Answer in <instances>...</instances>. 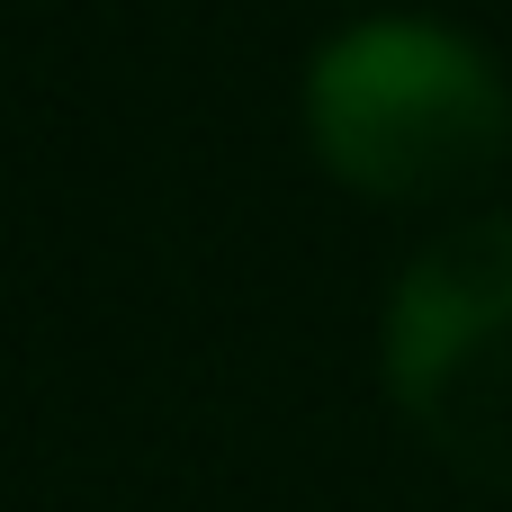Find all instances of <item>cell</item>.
<instances>
[{
	"mask_svg": "<svg viewBox=\"0 0 512 512\" xmlns=\"http://www.w3.org/2000/svg\"><path fill=\"white\" fill-rule=\"evenodd\" d=\"M387 387L423 450L512 495V225L477 216L423 243L387 297Z\"/></svg>",
	"mask_w": 512,
	"mask_h": 512,
	"instance_id": "2",
	"label": "cell"
},
{
	"mask_svg": "<svg viewBox=\"0 0 512 512\" xmlns=\"http://www.w3.org/2000/svg\"><path fill=\"white\" fill-rule=\"evenodd\" d=\"M306 135L360 198H450L512 135L504 72L441 18H360L306 63Z\"/></svg>",
	"mask_w": 512,
	"mask_h": 512,
	"instance_id": "1",
	"label": "cell"
}]
</instances>
